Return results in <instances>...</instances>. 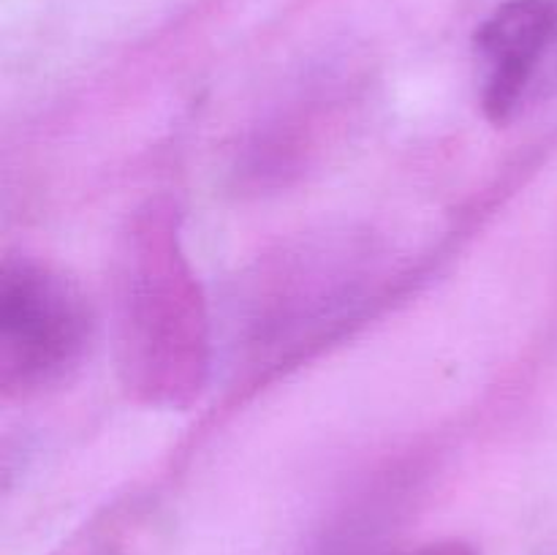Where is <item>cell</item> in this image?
Instances as JSON below:
<instances>
[{"label":"cell","mask_w":557,"mask_h":555,"mask_svg":"<svg viewBox=\"0 0 557 555\" xmlns=\"http://www.w3.org/2000/svg\"><path fill=\"white\" fill-rule=\"evenodd\" d=\"M413 555H476V550L466 542H457V539H449V542H435L422 547Z\"/></svg>","instance_id":"cell-6"},{"label":"cell","mask_w":557,"mask_h":555,"mask_svg":"<svg viewBox=\"0 0 557 555\" xmlns=\"http://www.w3.org/2000/svg\"><path fill=\"white\" fill-rule=\"evenodd\" d=\"M117 354L123 384L147 406L188 408L210 379V308L166 199L139 207L120 239Z\"/></svg>","instance_id":"cell-1"},{"label":"cell","mask_w":557,"mask_h":555,"mask_svg":"<svg viewBox=\"0 0 557 555\" xmlns=\"http://www.w3.org/2000/svg\"><path fill=\"white\" fill-rule=\"evenodd\" d=\"M553 96H557V27H555L553 44H549L547 60H544L542 65V76H539L536 103L542 101V98H553Z\"/></svg>","instance_id":"cell-5"},{"label":"cell","mask_w":557,"mask_h":555,"mask_svg":"<svg viewBox=\"0 0 557 555\" xmlns=\"http://www.w3.org/2000/svg\"><path fill=\"white\" fill-rule=\"evenodd\" d=\"M85 292L54 267L5 259L0 270V390L30 397L69 379L92 343Z\"/></svg>","instance_id":"cell-2"},{"label":"cell","mask_w":557,"mask_h":555,"mask_svg":"<svg viewBox=\"0 0 557 555\" xmlns=\"http://www.w3.org/2000/svg\"><path fill=\"white\" fill-rule=\"evenodd\" d=\"M557 27V0H506L476 30L484 65L482 109L506 125L536 103V85Z\"/></svg>","instance_id":"cell-3"},{"label":"cell","mask_w":557,"mask_h":555,"mask_svg":"<svg viewBox=\"0 0 557 555\" xmlns=\"http://www.w3.org/2000/svg\"><path fill=\"white\" fill-rule=\"evenodd\" d=\"M156 544L158 528L150 511L128 504L92 520L54 555H152Z\"/></svg>","instance_id":"cell-4"}]
</instances>
